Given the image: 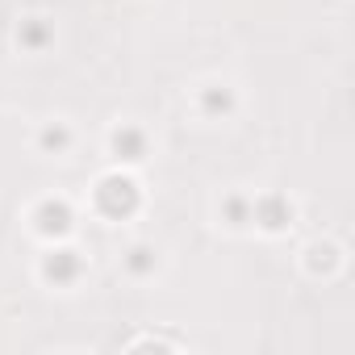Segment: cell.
Returning a JSON list of instances; mask_svg holds the SVG:
<instances>
[{"label":"cell","mask_w":355,"mask_h":355,"mask_svg":"<svg viewBox=\"0 0 355 355\" xmlns=\"http://www.w3.org/2000/svg\"><path fill=\"white\" fill-rule=\"evenodd\" d=\"M150 263H155V251H150V247H134V251H130V268H134V272H146Z\"/></svg>","instance_id":"10"},{"label":"cell","mask_w":355,"mask_h":355,"mask_svg":"<svg viewBox=\"0 0 355 355\" xmlns=\"http://www.w3.org/2000/svg\"><path fill=\"white\" fill-rule=\"evenodd\" d=\"M38 230H42V234H67V230H71V209H67L63 201H46V205L38 209Z\"/></svg>","instance_id":"5"},{"label":"cell","mask_w":355,"mask_h":355,"mask_svg":"<svg viewBox=\"0 0 355 355\" xmlns=\"http://www.w3.org/2000/svg\"><path fill=\"white\" fill-rule=\"evenodd\" d=\"M113 150H117V159L138 163V159H146V134L134 130V125H121V130L113 134Z\"/></svg>","instance_id":"2"},{"label":"cell","mask_w":355,"mask_h":355,"mask_svg":"<svg viewBox=\"0 0 355 355\" xmlns=\"http://www.w3.org/2000/svg\"><path fill=\"white\" fill-rule=\"evenodd\" d=\"M230 105H234V96H230V88H218V84H214V88L205 92V109H222V113H226Z\"/></svg>","instance_id":"9"},{"label":"cell","mask_w":355,"mask_h":355,"mask_svg":"<svg viewBox=\"0 0 355 355\" xmlns=\"http://www.w3.org/2000/svg\"><path fill=\"white\" fill-rule=\"evenodd\" d=\"M288 218H293V205H284L280 197H268V201H255L251 205V222H263L268 230H280Z\"/></svg>","instance_id":"4"},{"label":"cell","mask_w":355,"mask_h":355,"mask_svg":"<svg viewBox=\"0 0 355 355\" xmlns=\"http://www.w3.org/2000/svg\"><path fill=\"white\" fill-rule=\"evenodd\" d=\"M67 142H71V130H67V125H51V130L42 134V146H46V150H63Z\"/></svg>","instance_id":"8"},{"label":"cell","mask_w":355,"mask_h":355,"mask_svg":"<svg viewBox=\"0 0 355 355\" xmlns=\"http://www.w3.org/2000/svg\"><path fill=\"white\" fill-rule=\"evenodd\" d=\"M17 42H26L30 51H38V46L46 42V26H38V17H34L30 26H21V30H17Z\"/></svg>","instance_id":"6"},{"label":"cell","mask_w":355,"mask_h":355,"mask_svg":"<svg viewBox=\"0 0 355 355\" xmlns=\"http://www.w3.org/2000/svg\"><path fill=\"white\" fill-rule=\"evenodd\" d=\"M226 218H230V226H247L251 222V205L243 197H230L226 201Z\"/></svg>","instance_id":"7"},{"label":"cell","mask_w":355,"mask_h":355,"mask_svg":"<svg viewBox=\"0 0 355 355\" xmlns=\"http://www.w3.org/2000/svg\"><path fill=\"white\" fill-rule=\"evenodd\" d=\"M42 272H46V280L67 284V280L80 276V255H76V251H51L46 263H42Z\"/></svg>","instance_id":"3"},{"label":"cell","mask_w":355,"mask_h":355,"mask_svg":"<svg viewBox=\"0 0 355 355\" xmlns=\"http://www.w3.org/2000/svg\"><path fill=\"white\" fill-rule=\"evenodd\" d=\"M96 205L109 218H121V214H130L138 205V184L130 175H109V180H101V189H96Z\"/></svg>","instance_id":"1"}]
</instances>
